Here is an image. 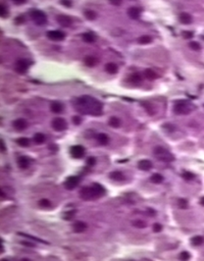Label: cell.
Instances as JSON below:
<instances>
[{
	"instance_id": "43",
	"label": "cell",
	"mask_w": 204,
	"mask_h": 261,
	"mask_svg": "<svg viewBox=\"0 0 204 261\" xmlns=\"http://www.w3.org/2000/svg\"><path fill=\"white\" fill-rule=\"evenodd\" d=\"M161 230H162V225L159 224V223H155L153 225V231H155V233H159V231H161Z\"/></svg>"
},
{
	"instance_id": "7",
	"label": "cell",
	"mask_w": 204,
	"mask_h": 261,
	"mask_svg": "<svg viewBox=\"0 0 204 261\" xmlns=\"http://www.w3.org/2000/svg\"><path fill=\"white\" fill-rule=\"evenodd\" d=\"M52 127L57 130V132H61V130H65L68 127V124H66L65 120L61 117H56L52 120Z\"/></svg>"
},
{
	"instance_id": "35",
	"label": "cell",
	"mask_w": 204,
	"mask_h": 261,
	"mask_svg": "<svg viewBox=\"0 0 204 261\" xmlns=\"http://www.w3.org/2000/svg\"><path fill=\"white\" fill-rule=\"evenodd\" d=\"M0 16L3 17V19H5V17L8 16V9H7V7L5 6V4L3 3L0 4Z\"/></svg>"
},
{
	"instance_id": "4",
	"label": "cell",
	"mask_w": 204,
	"mask_h": 261,
	"mask_svg": "<svg viewBox=\"0 0 204 261\" xmlns=\"http://www.w3.org/2000/svg\"><path fill=\"white\" fill-rule=\"evenodd\" d=\"M31 17L38 26H45L46 23H47V16L41 10L35 9L31 11Z\"/></svg>"
},
{
	"instance_id": "37",
	"label": "cell",
	"mask_w": 204,
	"mask_h": 261,
	"mask_svg": "<svg viewBox=\"0 0 204 261\" xmlns=\"http://www.w3.org/2000/svg\"><path fill=\"white\" fill-rule=\"evenodd\" d=\"M142 105L144 106V108L146 109V111H147L150 115H153V114H154V107L151 106L149 103H142Z\"/></svg>"
},
{
	"instance_id": "50",
	"label": "cell",
	"mask_w": 204,
	"mask_h": 261,
	"mask_svg": "<svg viewBox=\"0 0 204 261\" xmlns=\"http://www.w3.org/2000/svg\"><path fill=\"white\" fill-rule=\"evenodd\" d=\"M200 204L202 205V206H204V197H202V198L200 199Z\"/></svg>"
},
{
	"instance_id": "30",
	"label": "cell",
	"mask_w": 204,
	"mask_h": 261,
	"mask_svg": "<svg viewBox=\"0 0 204 261\" xmlns=\"http://www.w3.org/2000/svg\"><path fill=\"white\" fill-rule=\"evenodd\" d=\"M151 182L154 183V184H160V183L163 182V176L160 173H154L151 176Z\"/></svg>"
},
{
	"instance_id": "45",
	"label": "cell",
	"mask_w": 204,
	"mask_h": 261,
	"mask_svg": "<svg viewBox=\"0 0 204 261\" xmlns=\"http://www.w3.org/2000/svg\"><path fill=\"white\" fill-rule=\"evenodd\" d=\"M96 163V158L95 157H89L87 159V164L88 165H94Z\"/></svg>"
},
{
	"instance_id": "41",
	"label": "cell",
	"mask_w": 204,
	"mask_h": 261,
	"mask_svg": "<svg viewBox=\"0 0 204 261\" xmlns=\"http://www.w3.org/2000/svg\"><path fill=\"white\" fill-rule=\"evenodd\" d=\"M189 46H190L191 49H193V50H200L201 49V46L199 43L195 42V41H191L190 43H189Z\"/></svg>"
},
{
	"instance_id": "15",
	"label": "cell",
	"mask_w": 204,
	"mask_h": 261,
	"mask_svg": "<svg viewBox=\"0 0 204 261\" xmlns=\"http://www.w3.org/2000/svg\"><path fill=\"white\" fill-rule=\"evenodd\" d=\"M17 165L23 169H26L29 167L30 165V162H29V159L25 156H20V157L17 158Z\"/></svg>"
},
{
	"instance_id": "6",
	"label": "cell",
	"mask_w": 204,
	"mask_h": 261,
	"mask_svg": "<svg viewBox=\"0 0 204 261\" xmlns=\"http://www.w3.org/2000/svg\"><path fill=\"white\" fill-rule=\"evenodd\" d=\"M29 66H30V61H28L27 59H19L16 62L14 69L19 74H25L28 71Z\"/></svg>"
},
{
	"instance_id": "11",
	"label": "cell",
	"mask_w": 204,
	"mask_h": 261,
	"mask_svg": "<svg viewBox=\"0 0 204 261\" xmlns=\"http://www.w3.org/2000/svg\"><path fill=\"white\" fill-rule=\"evenodd\" d=\"M56 21L60 26L62 27H69L72 24V19L71 16H65V14H60L56 17Z\"/></svg>"
},
{
	"instance_id": "48",
	"label": "cell",
	"mask_w": 204,
	"mask_h": 261,
	"mask_svg": "<svg viewBox=\"0 0 204 261\" xmlns=\"http://www.w3.org/2000/svg\"><path fill=\"white\" fill-rule=\"evenodd\" d=\"M60 3L62 5H65V6H71L72 5V2H69V1H61Z\"/></svg>"
},
{
	"instance_id": "24",
	"label": "cell",
	"mask_w": 204,
	"mask_h": 261,
	"mask_svg": "<svg viewBox=\"0 0 204 261\" xmlns=\"http://www.w3.org/2000/svg\"><path fill=\"white\" fill-rule=\"evenodd\" d=\"M83 40L87 43H93V42H95L96 37H95V35L92 33H85V34H83Z\"/></svg>"
},
{
	"instance_id": "46",
	"label": "cell",
	"mask_w": 204,
	"mask_h": 261,
	"mask_svg": "<svg viewBox=\"0 0 204 261\" xmlns=\"http://www.w3.org/2000/svg\"><path fill=\"white\" fill-rule=\"evenodd\" d=\"M24 22H25V17L23 16H19V17H17V19H16V23L17 25H22Z\"/></svg>"
},
{
	"instance_id": "49",
	"label": "cell",
	"mask_w": 204,
	"mask_h": 261,
	"mask_svg": "<svg viewBox=\"0 0 204 261\" xmlns=\"http://www.w3.org/2000/svg\"><path fill=\"white\" fill-rule=\"evenodd\" d=\"M23 244L27 245V246H30V247H33V246H34V244H31V243H27V242H23Z\"/></svg>"
},
{
	"instance_id": "13",
	"label": "cell",
	"mask_w": 204,
	"mask_h": 261,
	"mask_svg": "<svg viewBox=\"0 0 204 261\" xmlns=\"http://www.w3.org/2000/svg\"><path fill=\"white\" fill-rule=\"evenodd\" d=\"M138 167L140 169L142 170H150L151 169H152V162H151L150 160H147V159H143V160L139 161L138 163Z\"/></svg>"
},
{
	"instance_id": "18",
	"label": "cell",
	"mask_w": 204,
	"mask_h": 261,
	"mask_svg": "<svg viewBox=\"0 0 204 261\" xmlns=\"http://www.w3.org/2000/svg\"><path fill=\"white\" fill-rule=\"evenodd\" d=\"M179 19H180V22L182 23V24L188 25V24H190V23H192V16L187 12H182L180 14Z\"/></svg>"
},
{
	"instance_id": "36",
	"label": "cell",
	"mask_w": 204,
	"mask_h": 261,
	"mask_svg": "<svg viewBox=\"0 0 204 261\" xmlns=\"http://www.w3.org/2000/svg\"><path fill=\"white\" fill-rule=\"evenodd\" d=\"M178 206H179L181 209H187L189 204H188V201L186 199H180L178 201Z\"/></svg>"
},
{
	"instance_id": "42",
	"label": "cell",
	"mask_w": 204,
	"mask_h": 261,
	"mask_svg": "<svg viewBox=\"0 0 204 261\" xmlns=\"http://www.w3.org/2000/svg\"><path fill=\"white\" fill-rule=\"evenodd\" d=\"M193 36H194V34L192 33V32H189V31L183 32V37H184L185 39H191Z\"/></svg>"
},
{
	"instance_id": "12",
	"label": "cell",
	"mask_w": 204,
	"mask_h": 261,
	"mask_svg": "<svg viewBox=\"0 0 204 261\" xmlns=\"http://www.w3.org/2000/svg\"><path fill=\"white\" fill-rule=\"evenodd\" d=\"M12 126L16 130H23L28 127V124H27V121L25 120H23V118H19V120H16L13 121Z\"/></svg>"
},
{
	"instance_id": "10",
	"label": "cell",
	"mask_w": 204,
	"mask_h": 261,
	"mask_svg": "<svg viewBox=\"0 0 204 261\" xmlns=\"http://www.w3.org/2000/svg\"><path fill=\"white\" fill-rule=\"evenodd\" d=\"M47 37L53 41H61L65 38V34L61 31H50L47 33Z\"/></svg>"
},
{
	"instance_id": "14",
	"label": "cell",
	"mask_w": 204,
	"mask_h": 261,
	"mask_svg": "<svg viewBox=\"0 0 204 261\" xmlns=\"http://www.w3.org/2000/svg\"><path fill=\"white\" fill-rule=\"evenodd\" d=\"M86 228H87V224L84 221H77L72 225V230H74V231H76V233H83V231H86Z\"/></svg>"
},
{
	"instance_id": "34",
	"label": "cell",
	"mask_w": 204,
	"mask_h": 261,
	"mask_svg": "<svg viewBox=\"0 0 204 261\" xmlns=\"http://www.w3.org/2000/svg\"><path fill=\"white\" fill-rule=\"evenodd\" d=\"M39 206L42 208H49L51 207V202L48 199H41L39 201Z\"/></svg>"
},
{
	"instance_id": "8",
	"label": "cell",
	"mask_w": 204,
	"mask_h": 261,
	"mask_svg": "<svg viewBox=\"0 0 204 261\" xmlns=\"http://www.w3.org/2000/svg\"><path fill=\"white\" fill-rule=\"evenodd\" d=\"M69 153L74 158L76 159H80L85 155V148L81 145H76V146H72L69 150Z\"/></svg>"
},
{
	"instance_id": "27",
	"label": "cell",
	"mask_w": 204,
	"mask_h": 261,
	"mask_svg": "<svg viewBox=\"0 0 204 261\" xmlns=\"http://www.w3.org/2000/svg\"><path fill=\"white\" fill-rule=\"evenodd\" d=\"M33 139H34V142L36 144H43L45 142V136L43 134H41V133H37V134H35Z\"/></svg>"
},
{
	"instance_id": "5",
	"label": "cell",
	"mask_w": 204,
	"mask_h": 261,
	"mask_svg": "<svg viewBox=\"0 0 204 261\" xmlns=\"http://www.w3.org/2000/svg\"><path fill=\"white\" fill-rule=\"evenodd\" d=\"M192 110L191 106L186 102H179L174 107V111L177 114H187Z\"/></svg>"
},
{
	"instance_id": "23",
	"label": "cell",
	"mask_w": 204,
	"mask_h": 261,
	"mask_svg": "<svg viewBox=\"0 0 204 261\" xmlns=\"http://www.w3.org/2000/svg\"><path fill=\"white\" fill-rule=\"evenodd\" d=\"M129 81H130V83L134 84V85H138V84L142 82V78L139 74H133L132 76H130Z\"/></svg>"
},
{
	"instance_id": "25",
	"label": "cell",
	"mask_w": 204,
	"mask_h": 261,
	"mask_svg": "<svg viewBox=\"0 0 204 261\" xmlns=\"http://www.w3.org/2000/svg\"><path fill=\"white\" fill-rule=\"evenodd\" d=\"M84 62H85L86 65H88V66H90V68H92V66H94L96 63H97V59H96L94 56H86L85 60H84Z\"/></svg>"
},
{
	"instance_id": "53",
	"label": "cell",
	"mask_w": 204,
	"mask_h": 261,
	"mask_svg": "<svg viewBox=\"0 0 204 261\" xmlns=\"http://www.w3.org/2000/svg\"><path fill=\"white\" fill-rule=\"evenodd\" d=\"M2 261H8L7 259H2Z\"/></svg>"
},
{
	"instance_id": "29",
	"label": "cell",
	"mask_w": 204,
	"mask_h": 261,
	"mask_svg": "<svg viewBox=\"0 0 204 261\" xmlns=\"http://www.w3.org/2000/svg\"><path fill=\"white\" fill-rule=\"evenodd\" d=\"M85 16L87 19H90V21H94L97 17V13L95 12L94 10H91V9H88L85 11Z\"/></svg>"
},
{
	"instance_id": "40",
	"label": "cell",
	"mask_w": 204,
	"mask_h": 261,
	"mask_svg": "<svg viewBox=\"0 0 204 261\" xmlns=\"http://www.w3.org/2000/svg\"><path fill=\"white\" fill-rule=\"evenodd\" d=\"M75 214H76V211H75V210L68 211V212H65V214L63 215V218L66 219V220H71L72 217L75 216Z\"/></svg>"
},
{
	"instance_id": "32",
	"label": "cell",
	"mask_w": 204,
	"mask_h": 261,
	"mask_svg": "<svg viewBox=\"0 0 204 261\" xmlns=\"http://www.w3.org/2000/svg\"><path fill=\"white\" fill-rule=\"evenodd\" d=\"M132 224L137 228H146V225H147L145 221H143V220H139V219L134 220V221L132 222Z\"/></svg>"
},
{
	"instance_id": "3",
	"label": "cell",
	"mask_w": 204,
	"mask_h": 261,
	"mask_svg": "<svg viewBox=\"0 0 204 261\" xmlns=\"http://www.w3.org/2000/svg\"><path fill=\"white\" fill-rule=\"evenodd\" d=\"M153 152H154V155L156 156V158L158 159V160L162 161V162H171V161L174 160V155L161 146L155 147V149L153 150Z\"/></svg>"
},
{
	"instance_id": "17",
	"label": "cell",
	"mask_w": 204,
	"mask_h": 261,
	"mask_svg": "<svg viewBox=\"0 0 204 261\" xmlns=\"http://www.w3.org/2000/svg\"><path fill=\"white\" fill-rule=\"evenodd\" d=\"M109 178L113 179V181H118V182H121V181H124L125 179V176L122 175V172H118V170H115V172H112L109 173Z\"/></svg>"
},
{
	"instance_id": "47",
	"label": "cell",
	"mask_w": 204,
	"mask_h": 261,
	"mask_svg": "<svg viewBox=\"0 0 204 261\" xmlns=\"http://www.w3.org/2000/svg\"><path fill=\"white\" fill-rule=\"evenodd\" d=\"M0 144H1V152L3 153V152H5V144H4V141L1 140V141H0Z\"/></svg>"
},
{
	"instance_id": "2",
	"label": "cell",
	"mask_w": 204,
	"mask_h": 261,
	"mask_svg": "<svg viewBox=\"0 0 204 261\" xmlns=\"http://www.w3.org/2000/svg\"><path fill=\"white\" fill-rule=\"evenodd\" d=\"M105 189L100 184H93L91 187H84L80 191V196L83 200L86 201H92L100 198L105 194Z\"/></svg>"
},
{
	"instance_id": "26",
	"label": "cell",
	"mask_w": 204,
	"mask_h": 261,
	"mask_svg": "<svg viewBox=\"0 0 204 261\" xmlns=\"http://www.w3.org/2000/svg\"><path fill=\"white\" fill-rule=\"evenodd\" d=\"M203 242H204V239H203V237H201V236L193 237L191 239V244L193 246H200L203 244Z\"/></svg>"
},
{
	"instance_id": "52",
	"label": "cell",
	"mask_w": 204,
	"mask_h": 261,
	"mask_svg": "<svg viewBox=\"0 0 204 261\" xmlns=\"http://www.w3.org/2000/svg\"><path fill=\"white\" fill-rule=\"evenodd\" d=\"M20 261H30V260H29V259H27V258H24V259H22Z\"/></svg>"
},
{
	"instance_id": "51",
	"label": "cell",
	"mask_w": 204,
	"mask_h": 261,
	"mask_svg": "<svg viewBox=\"0 0 204 261\" xmlns=\"http://www.w3.org/2000/svg\"><path fill=\"white\" fill-rule=\"evenodd\" d=\"M111 4H113V5H119V4H121V2H111Z\"/></svg>"
},
{
	"instance_id": "16",
	"label": "cell",
	"mask_w": 204,
	"mask_h": 261,
	"mask_svg": "<svg viewBox=\"0 0 204 261\" xmlns=\"http://www.w3.org/2000/svg\"><path fill=\"white\" fill-rule=\"evenodd\" d=\"M128 16H129L132 19H137L140 16V10L137 7H130L128 9Z\"/></svg>"
},
{
	"instance_id": "1",
	"label": "cell",
	"mask_w": 204,
	"mask_h": 261,
	"mask_svg": "<svg viewBox=\"0 0 204 261\" xmlns=\"http://www.w3.org/2000/svg\"><path fill=\"white\" fill-rule=\"evenodd\" d=\"M77 109L82 113L91 114L94 117L101 115L102 113V104L91 96H82L78 98L76 101Z\"/></svg>"
},
{
	"instance_id": "39",
	"label": "cell",
	"mask_w": 204,
	"mask_h": 261,
	"mask_svg": "<svg viewBox=\"0 0 204 261\" xmlns=\"http://www.w3.org/2000/svg\"><path fill=\"white\" fill-rule=\"evenodd\" d=\"M182 176L186 179V181H192V179H194V178H195V176L190 172H184Z\"/></svg>"
},
{
	"instance_id": "21",
	"label": "cell",
	"mask_w": 204,
	"mask_h": 261,
	"mask_svg": "<svg viewBox=\"0 0 204 261\" xmlns=\"http://www.w3.org/2000/svg\"><path fill=\"white\" fill-rule=\"evenodd\" d=\"M50 109H51L52 112H54V113H60L63 109V106L61 105L59 102H53L51 104Z\"/></svg>"
},
{
	"instance_id": "9",
	"label": "cell",
	"mask_w": 204,
	"mask_h": 261,
	"mask_svg": "<svg viewBox=\"0 0 204 261\" xmlns=\"http://www.w3.org/2000/svg\"><path fill=\"white\" fill-rule=\"evenodd\" d=\"M80 183V179L78 176H69L65 182V187L68 190H74Z\"/></svg>"
},
{
	"instance_id": "38",
	"label": "cell",
	"mask_w": 204,
	"mask_h": 261,
	"mask_svg": "<svg viewBox=\"0 0 204 261\" xmlns=\"http://www.w3.org/2000/svg\"><path fill=\"white\" fill-rule=\"evenodd\" d=\"M190 257H191L190 253H189V252H186V251L182 252V253L180 254V256H179L181 261H188L189 259H190Z\"/></svg>"
},
{
	"instance_id": "19",
	"label": "cell",
	"mask_w": 204,
	"mask_h": 261,
	"mask_svg": "<svg viewBox=\"0 0 204 261\" xmlns=\"http://www.w3.org/2000/svg\"><path fill=\"white\" fill-rule=\"evenodd\" d=\"M105 71L108 72V74H116L118 71V65H116L115 63L109 62V63H107V64L105 65Z\"/></svg>"
},
{
	"instance_id": "31",
	"label": "cell",
	"mask_w": 204,
	"mask_h": 261,
	"mask_svg": "<svg viewBox=\"0 0 204 261\" xmlns=\"http://www.w3.org/2000/svg\"><path fill=\"white\" fill-rule=\"evenodd\" d=\"M145 77H146L148 80H154L157 78V75L155 71H152V69H146V71H145Z\"/></svg>"
},
{
	"instance_id": "22",
	"label": "cell",
	"mask_w": 204,
	"mask_h": 261,
	"mask_svg": "<svg viewBox=\"0 0 204 261\" xmlns=\"http://www.w3.org/2000/svg\"><path fill=\"white\" fill-rule=\"evenodd\" d=\"M108 123H109V126L112 127H114V129H116V127H121V120L118 118L116 117H110L109 120H108Z\"/></svg>"
},
{
	"instance_id": "33",
	"label": "cell",
	"mask_w": 204,
	"mask_h": 261,
	"mask_svg": "<svg viewBox=\"0 0 204 261\" xmlns=\"http://www.w3.org/2000/svg\"><path fill=\"white\" fill-rule=\"evenodd\" d=\"M16 143L22 147H27L30 144V140L28 138H19L16 140Z\"/></svg>"
},
{
	"instance_id": "20",
	"label": "cell",
	"mask_w": 204,
	"mask_h": 261,
	"mask_svg": "<svg viewBox=\"0 0 204 261\" xmlns=\"http://www.w3.org/2000/svg\"><path fill=\"white\" fill-rule=\"evenodd\" d=\"M97 141H98L99 144H101V145H106V144H108L109 138H108V136H107L106 134H103V133H101V134H98V136H97Z\"/></svg>"
},
{
	"instance_id": "28",
	"label": "cell",
	"mask_w": 204,
	"mask_h": 261,
	"mask_svg": "<svg viewBox=\"0 0 204 261\" xmlns=\"http://www.w3.org/2000/svg\"><path fill=\"white\" fill-rule=\"evenodd\" d=\"M152 41L150 36H147V35H144V36H141L140 38L138 39V43L139 44H142V45H145V44H149V43Z\"/></svg>"
},
{
	"instance_id": "44",
	"label": "cell",
	"mask_w": 204,
	"mask_h": 261,
	"mask_svg": "<svg viewBox=\"0 0 204 261\" xmlns=\"http://www.w3.org/2000/svg\"><path fill=\"white\" fill-rule=\"evenodd\" d=\"M72 121H74L76 124H80L82 123V118L79 117V115H75V117H72Z\"/></svg>"
}]
</instances>
